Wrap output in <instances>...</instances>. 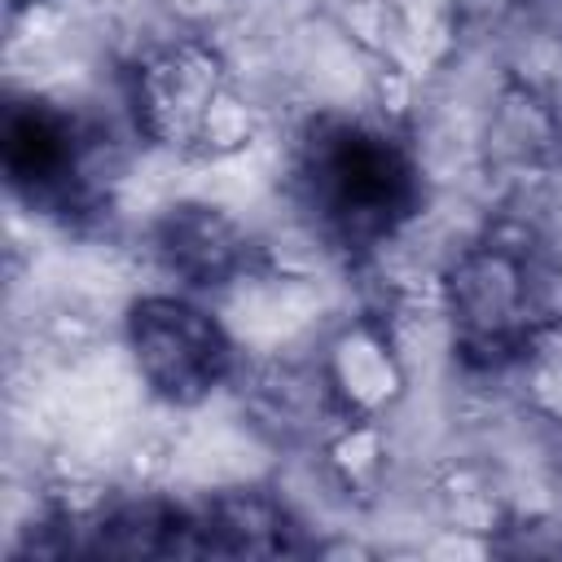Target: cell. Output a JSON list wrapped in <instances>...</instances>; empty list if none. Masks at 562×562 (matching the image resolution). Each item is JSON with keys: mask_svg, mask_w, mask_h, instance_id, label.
Returning a JSON list of instances; mask_svg holds the SVG:
<instances>
[{"mask_svg": "<svg viewBox=\"0 0 562 562\" xmlns=\"http://www.w3.org/2000/svg\"><path fill=\"white\" fill-rule=\"evenodd\" d=\"M307 184L316 211L347 241L386 233L400 215H408L413 202L408 162L382 136H369L360 127H338L312 145Z\"/></svg>", "mask_w": 562, "mask_h": 562, "instance_id": "6da1fadb", "label": "cell"}, {"mask_svg": "<svg viewBox=\"0 0 562 562\" xmlns=\"http://www.w3.org/2000/svg\"><path fill=\"white\" fill-rule=\"evenodd\" d=\"M75 132L48 110H18L9 119V171L31 198L66 189L75 180Z\"/></svg>", "mask_w": 562, "mask_h": 562, "instance_id": "7a4b0ae2", "label": "cell"}]
</instances>
